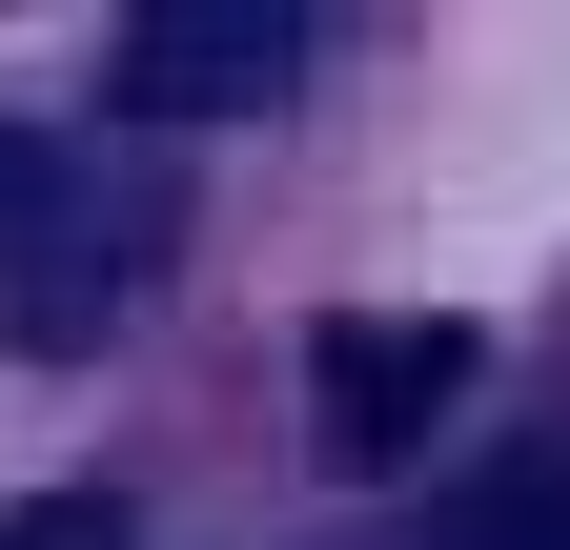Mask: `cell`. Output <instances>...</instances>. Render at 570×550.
Instances as JSON below:
<instances>
[{
  "label": "cell",
  "instance_id": "obj_1",
  "mask_svg": "<svg viewBox=\"0 0 570 550\" xmlns=\"http://www.w3.org/2000/svg\"><path fill=\"white\" fill-rule=\"evenodd\" d=\"M164 265H184V184H164V164H82L61 225H41V265L0 286V326H21V347H102Z\"/></svg>",
  "mask_w": 570,
  "mask_h": 550
},
{
  "label": "cell",
  "instance_id": "obj_2",
  "mask_svg": "<svg viewBox=\"0 0 570 550\" xmlns=\"http://www.w3.org/2000/svg\"><path fill=\"white\" fill-rule=\"evenodd\" d=\"M285 82H306V21H285V0H164V21L102 41V102L122 122H245Z\"/></svg>",
  "mask_w": 570,
  "mask_h": 550
},
{
  "label": "cell",
  "instance_id": "obj_3",
  "mask_svg": "<svg viewBox=\"0 0 570 550\" xmlns=\"http://www.w3.org/2000/svg\"><path fill=\"white\" fill-rule=\"evenodd\" d=\"M469 367H489L469 326H428V306H367V326H326V347H306V407H326V449L407 469V449L469 407Z\"/></svg>",
  "mask_w": 570,
  "mask_h": 550
},
{
  "label": "cell",
  "instance_id": "obj_4",
  "mask_svg": "<svg viewBox=\"0 0 570 550\" xmlns=\"http://www.w3.org/2000/svg\"><path fill=\"white\" fill-rule=\"evenodd\" d=\"M428 550H570V449H510V469H489V490L428 530Z\"/></svg>",
  "mask_w": 570,
  "mask_h": 550
},
{
  "label": "cell",
  "instance_id": "obj_5",
  "mask_svg": "<svg viewBox=\"0 0 570 550\" xmlns=\"http://www.w3.org/2000/svg\"><path fill=\"white\" fill-rule=\"evenodd\" d=\"M61 184H82V144H41V122H0V286L41 265V225H61Z\"/></svg>",
  "mask_w": 570,
  "mask_h": 550
},
{
  "label": "cell",
  "instance_id": "obj_6",
  "mask_svg": "<svg viewBox=\"0 0 570 550\" xmlns=\"http://www.w3.org/2000/svg\"><path fill=\"white\" fill-rule=\"evenodd\" d=\"M0 550H122V490H41V510H0Z\"/></svg>",
  "mask_w": 570,
  "mask_h": 550
}]
</instances>
